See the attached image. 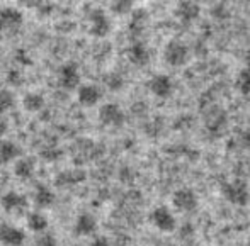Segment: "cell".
I'll list each match as a JSON object with an SVG mask.
<instances>
[{
	"instance_id": "cell-1",
	"label": "cell",
	"mask_w": 250,
	"mask_h": 246,
	"mask_svg": "<svg viewBox=\"0 0 250 246\" xmlns=\"http://www.w3.org/2000/svg\"><path fill=\"white\" fill-rule=\"evenodd\" d=\"M221 195L225 197V200H228L230 204L238 207H245L250 202V190L244 180L235 178L231 182H225L221 185Z\"/></svg>"
},
{
	"instance_id": "cell-2",
	"label": "cell",
	"mask_w": 250,
	"mask_h": 246,
	"mask_svg": "<svg viewBox=\"0 0 250 246\" xmlns=\"http://www.w3.org/2000/svg\"><path fill=\"white\" fill-rule=\"evenodd\" d=\"M87 24H89V34L94 38H105L112 29L111 19L107 12L101 7H94L87 14Z\"/></svg>"
},
{
	"instance_id": "cell-3",
	"label": "cell",
	"mask_w": 250,
	"mask_h": 246,
	"mask_svg": "<svg viewBox=\"0 0 250 246\" xmlns=\"http://www.w3.org/2000/svg\"><path fill=\"white\" fill-rule=\"evenodd\" d=\"M56 78H58L60 89L66 90V92H73V90H77L82 85V83H80V70H79V66H77V63H73V61L63 63L58 68Z\"/></svg>"
},
{
	"instance_id": "cell-4",
	"label": "cell",
	"mask_w": 250,
	"mask_h": 246,
	"mask_svg": "<svg viewBox=\"0 0 250 246\" xmlns=\"http://www.w3.org/2000/svg\"><path fill=\"white\" fill-rule=\"evenodd\" d=\"M24 24V14L17 7H3L0 9V33L16 34Z\"/></svg>"
},
{
	"instance_id": "cell-5",
	"label": "cell",
	"mask_w": 250,
	"mask_h": 246,
	"mask_svg": "<svg viewBox=\"0 0 250 246\" xmlns=\"http://www.w3.org/2000/svg\"><path fill=\"white\" fill-rule=\"evenodd\" d=\"M189 59V48L182 41L170 39L164 48V61L168 66H182Z\"/></svg>"
},
{
	"instance_id": "cell-6",
	"label": "cell",
	"mask_w": 250,
	"mask_h": 246,
	"mask_svg": "<svg viewBox=\"0 0 250 246\" xmlns=\"http://www.w3.org/2000/svg\"><path fill=\"white\" fill-rule=\"evenodd\" d=\"M97 119H99V122L102 126H105V128H121L126 121V115L118 104L107 102V104H104L99 109Z\"/></svg>"
},
{
	"instance_id": "cell-7",
	"label": "cell",
	"mask_w": 250,
	"mask_h": 246,
	"mask_svg": "<svg viewBox=\"0 0 250 246\" xmlns=\"http://www.w3.org/2000/svg\"><path fill=\"white\" fill-rule=\"evenodd\" d=\"M172 206H174L179 212H186V214L194 212L199 206L198 194L189 187L179 189V190H175L174 195H172Z\"/></svg>"
},
{
	"instance_id": "cell-8",
	"label": "cell",
	"mask_w": 250,
	"mask_h": 246,
	"mask_svg": "<svg viewBox=\"0 0 250 246\" xmlns=\"http://www.w3.org/2000/svg\"><path fill=\"white\" fill-rule=\"evenodd\" d=\"M150 223L153 227H157L162 233H172L177 226L175 216L167 206H157L150 212Z\"/></svg>"
},
{
	"instance_id": "cell-9",
	"label": "cell",
	"mask_w": 250,
	"mask_h": 246,
	"mask_svg": "<svg viewBox=\"0 0 250 246\" xmlns=\"http://www.w3.org/2000/svg\"><path fill=\"white\" fill-rule=\"evenodd\" d=\"M0 206L7 214H22L24 210L29 207V200L24 194L16 190H9L2 195L0 199Z\"/></svg>"
},
{
	"instance_id": "cell-10",
	"label": "cell",
	"mask_w": 250,
	"mask_h": 246,
	"mask_svg": "<svg viewBox=\"0 0 250 246\" xmlns=\"http://www.w3.org/2000/svg\"><path fill=\"white\" fill-rule=\"evenodd\" d=\"M26 243V233L19 226L10 223L0 224V245L2 246H22Z\"/></svg>"
},
{
	"instance_id": "cell-11",
	"label": "cell",
	"mask_w": 250,
	"mask_h": 246,
	"mask_svg": "<svg viewBox=\"0 0 250 246\" xmlns=\"http://www.w3.org/2000/svg\"><path fill=\"white\" fill-rule=\"evenodd\" d=\"M77 98H79V104L83 107H94L101 102L102 89L96 83H83L77 89Z\"/></svg>"
},
{
	"instance_id": "cell-12",
	"label": "cell",
	"mask_w": 250,
	"mask_h": 246,
	"mask_svg": "<svg viewBox=\"0 0 250 246\" xmlns=\"http://www.w3.org/2000/svg\"><path fill=\"white\" fill-rule=\"evenodd\" d=\"M148 89L157 98H168L174 94V82L168 75H153L148 82Z\"/></svg>"
},
{
	"instance_id": "cell-13",
	"label": "cell",
	"mask_w": 250,
	"mask_h": 246,
	"mask_svg": "<svg viewBox=\"0 0 250 246\" xmlns=\"http://www.w3.org/2000/svg\"><path fill=\"white\" fill-rule=\"evenodd\" d=\"M97 231V219L90 212H82L77 216L73 224V234L75 236H92Z\"/></svg>"
},
{
	"instance_id": "cell-14",
	"label": "cell",
	"mask_w": 250,
	"mask_h": 246,
	"mask_svg": "<svg viewBox=\"0 0 250 246\" xmlns=\"http://www.w3.org/2000/svg\"><path fill=\"white\" fill-rule=\"evenodd\" d=\"M126 55H128L129 63L135 66H140V68L146 66L150 63V49L145 43H142V41H135V43L128 48Z\"/></svg>"
},
{
	"instance_id": "cell-15",
	"label": "cell",
	"mask_w": 250,
	"mask_h": 246,
	"mask_svg": "<svg viewBox=\"0 0 250 246\" xmlns=\"http://www.w3.org/2000/svg\"><path fill=\"white\" fill-rule=\"evenodd\" d=\"M21 146L10 139H0V165L14 163L21 158Z\"/></svg>"
},
{
	"instance_id": "cell-16",
	"label": "cell",
	"mask_w": 250,
	"mask_h": 246,
	"mask_svg": "<svg viewBox=\"0 0 250 246\" xmlns=\"http://www.w3.org/2000/svg\"><path fill=\"white\" fill-rule=\"evenodd\" d=\"M201 14V7L196 2H179L175 7V16L181 22L189 24L192 20H196Z\"/></svg>"
},
{
	"instance_id": "cell-17",
	"label": "cell",
	"mask_w": 250,
	"mask_h": 246,
	"mask_svg": "<svg viewBox=\"0 0 250 246\" xmlns=\"http://www.w3.org/2000/svg\"><path fill=\"white\" fill-rule=\"evenodd\" d=\"M36 173V160L33 156L19 158L14 165V175L19 180H31Z\"/></svg>"
},
{
	"instance_id": "cell-18",
	"label": "cell",
	"mask_w": 250,
	"mask_h": 246,
	"mask_svg": "<svg viewBox=\"0 0 250 246\" xmlns=\"http://www.w3.org/2000/svg\"><path fill=\"white\" fill-rule=\"evenodd\" d=\"M56 202V195L48 185L40 184L34 189V204L38 209H50L53 204Z\"/></svg>"
},
{
	"instance_id": "cell-19",
	"label": "cell",
	"mask_w": 250,
	"mask_h": 246,
	"mask_svg": "<svg viewBox=\"0 0 250 246\" xmlns=\"http://www.w3.org/2000/svg\"><path fill=\"white\" fill-rule=\"evenodd\" d=\"M46 105V98H44L43 94L40 92H27L26 95L22 97V107L26 112H31V114H38L41 112Z\"/></svg>"
},
{
	"instance_id": "cell-20",
	"label": "cell",
	"mask_w": 250,
	"mask_h": 246,
	"mask_svg": "<svg viewBox=\"0 0 250 246\" xmlns=\"http://www.w3.org/2000/svg\"><path fill=\"white\" fill-rule=\"evenodd\" d=\"M146 24H148V12L145 9H138L131 12V20H129V34L131 36H140L145 31Z\"/></svg>"
},
{
	"instance_id": "cell-21",
	"label": "cell",
	"mask_w": 250,
	"mask_h": 246,
	"mask_svg": "<svg viewBox=\"0 0 250 246\" xmlns=\"http://www.w3.org/2000/svg\"><path fill=\"white\" fill-rule=\"evenodd\" d=\"M27 227H29V231H33V233H46L48 229V217L44 216L43 212H40V210H34V212H29L27 214V221H26Z\"/></svg>"
},
{
	"instance_id": "cell-22",
	"label": "cell",
	"mask_w": 250,
	"mask_h": 246,
	"mask_svg": "<svg viewBox=\"0 0 250 246\" xmlns=\"http://www.w3.org/2000/svg\"><path fill=\"white\" fill-rule=\"evenodd\" d=\"M83 178H85V173L80 170H72V171H63V173H60L58 177L55 178L56 185H60V187H66V185H75V184H80V182H83Z\"/></svg>"
},
{
	"instance_id": "cell-23",
	"label": "cell",
	"mask_w": 250,
	"mask_h": 246,
	"mask_svg": "<svg viewBox=\"0 0 250 246\" xmlns=\"http://www.w3.org/2000/svg\"><path fill=\"white\" fill-rule=\"evenodd\" d=\"M16 107V94L9 89H0V115Z\"/></svg>"
},
{
	"instance_id": "cell-24",
	"label": "cell",
	"mask_w": 250,
	"mask_h": 246,
	"mask_svg": "<svg viewBox=\"0 0 250 246\" xmlns=\"http://www.w3.org/2000/svg\"><path fill=\"white\" fill-rule=\"evenodd\" d=\"M235 89L242 95H250V68H244L238 72L237 78H235Z\"/></svg>"
},
{
	"instance_id": "cell-25",
	"label": "cell",
	"mask_w": 250,
	"mask_h": 246,
	"mask_svg": "<svg viewBox=\"0 0 250 246\" xmlns=\"http://www.w3.org/2000/svg\"><path fill=\"white\" fill-rule=\"evenodd\" d=\"M104 85L111 92H119L125 87V76L119 72H109L107 75H104Z\"/></svg>"
},
{
	"instance_id": "cell-26",
	"label": "cell",
	"mask_w": 250,
	"mask_h": 246,
	"mask_svg": "<svg viewBox=\"0 0 250 246\" xmlns=\"http://www.w3.org/2000/svg\"><path fill=\"white\" fill-rule=\"evenodd\" d=\"M133 0H114L111 2V12L114 16H128L133 12Z\"/></svg>"
},
{
	"instance_id": "cell-27",
	"label": "cell",
	"mask_w": 250,
	"mask_h": 246,
	"mask_svg": "<svg viewBox=\"0 0 250 246\" xmlns=\"http://www.w3.org/2000/svg\"><path fill=\"white\" fill-rule=\"evenodd\" d=\"M38 246H58V240L51 233H41L36 240Z\"/></svg>"
},
{
	"instance_id": "cell-28",
	"label": "cell",
	"mask_w": 250,
	"mask_h": 246,
	"mask_svg": "<svg viewBox=\"0 0 250 246\" xmlns=\"http://www.w3.org/2000/svg\"><path fill=\"white\" fill-rule=\"evenodd\" d=\"M41 154H43V156L46 158V160L55 161V160H60V158H62V150H56V148H50V150L41 151Z\"/></svg>"
},
{
	"instance_id": "cell-29",
	"label": "cell",
	"mask_w": 250,
	"mask_h": 246,
	"mask_svg": "<svg viewBox=\"0 0 250 246\" xmlns=\"http://www.w3.org/2000/svg\"><path fill=\"white\" fill-rule=\"evenodd\" d=\"M7 131H9V122H7V119L3 115H0V139H3Z\"/></svg>"
},
{
	"instance_id": "cell-30",
	"label": "cell",
	"mask_w": 250,
	"mask_h": 246,
	"mask_svg": "<svg viewBox=\"0 0 250 246\" xmlns=\"http://www.w3.org/2000/svg\"><path fill=\"white\" fill-rule=\"evenodd\" d=\"M90 246H111V243H109V240L105 236H97V238H94Z\"/></svg>"
},
{
	"instance_id": "cell-31",
	"label": "cell",
	"mask_w": 250,
	"mask_h": 246,
	"mask_svg": "<svg viewBox=\"0 0 250 246\" xmlns=\"http://www.w3.org/2000/svg\"><path fill=\"white\" fill-rule=\"evenodd\" d=\"M245 63H247V68H250V48L245 53Z\"/></svg>"
},
{
	"instance_id": "cell-32",
	"label": "cell",
	"mask_w": 250,
	"mask_h": 246,
	"mask_svg": "<svg viewBox=\"0 0 250 246\" xmlns=\"http://www.w3.org/2000/svg\"><path fill=\"white\" fill-rule=\"evenodd\" d=\"M247 246H250V238H249V241H247Z\"/></svg>"
},
{
	"instance_id": "cell-33",
	"label": "cell",
	"mask_w": 250,
	"mask_h": 246,
	"mask_svg": "<svg viewBox=\"0 0 250 246\" xmlns=\"http://www.w3.org/2000/svg\"><path fill=\"white\" fill-rule=\"evenodd\" d=\"M167 246H179V245H167Z\"/></svg>"
}]
</instances>
